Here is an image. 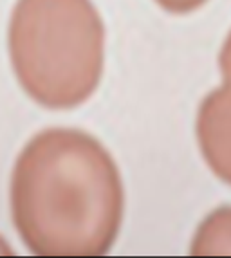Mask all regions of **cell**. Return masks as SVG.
Instances as JSON below:
<instances>
[{
    "instance_id": "cell-4",
    "label": "cell",
    "mask_w": 231,
    "mask_h": 258,
    "mask_svg": "<svg viewBox=\"0 0 231 258\" xmlns=\"http://www.w3.org/2000/svg\"><path fill=\"white\" fill-rule=\"evenodd\" d=\"M231 251V210L218 211L199 233L193 253H227Z\"/></svg>"
},
{
    "instance_id": "cell-3",
    "label": "cell",
    "mask_w": 231,
    "mask_h": 258,
    "mask_svg": "<svg viewBox=\"0 0 231 258\" xmlns=\"http://www.w3.org/2000/svg\"><path fill=\"white\" fill-rule=\"evenodd\" d=\"M222 87L204 98L197 116V138L208 166L231 184V33L220 51Z\"/></svg>"
},
{
    "instance_id": "cell-5",
    "label": "cell",
    "mask_w": 231,
    "mask_h": 258,
    "mask_svg": "<svg viewBox=\"0 0 231 258\" xmlns=\"http://www.w3.org/2000/svg\"><path fill=\"white\" fill-rule=\"evenodd\" d=\"M155 2L163 9L170 11V13L181 15V13H190L193 9L201 8L206 0H155Z\"/></svg>"
},
{
    "instance_id": "cell-1",
    "label": "cell",
    "mask_w": 231,
    "mask_h": 258,
    "mask_svg": "<svg viewBox=\"0 0 231 258\" xmlns=\"http://www.w3.org/2000/svg\"><path fill=\"white\" fill-rule=\"evenodd\" d=\"M11 210L34 254H105L123 220L118 166L85 132L45 130L27 143L15 164Z\"/></svg>"
},
{
    "instance_id": "cell-2",
    "label": "cell",
    "mask_w": 231,
    "mask_h": 258,
    "mask_svg": "<svg viewBox=\"0 0 231 258\" xmlns=\"http://www.w3.org/2000/svg\"><path fill=\"white\" fill-rule=\"evenodd\" d=\"M9 54L24 91L47 108H73L96 91L105 27L90 0H18Z\"/></svg>"
}]
</instances>
